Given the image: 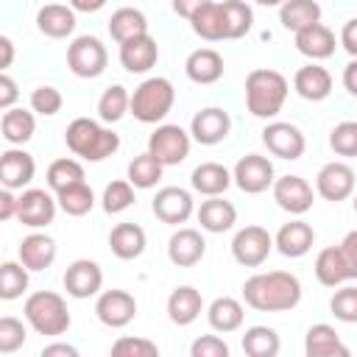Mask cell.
<instances>
[{"instance_id":"cell-4","label":"cell","mask_w":357,"mask_h":357,"mask_svg":"<svg viewBox=\"0 0 357 357\" xmlns=\"http://www.w3.org/2000/svg\"><path fill=\"white\" fill-rule=\"evenodd\" d=\"M25 321L33 332L39 335H47V337H59L70 329L73 324V315L67 310V301L64 296L53 293V290H36L25 298Z\"/></svg>"},{"instance_id":"cell-39","label":"cell","mask_w":357,"mask_h":357,"mask_svg":"<svg viewBox=\"0 0 357 357\" xmlns=\"http://www.w3.org/2000/svg\"><path fill=\"white\" fill-rule=\"evenodd\" d=\"M45 178H47L50 192H61V190H67V187H73V184L86 181V173H84V165H81L78 159H73V156H61V159L50 162Z\"/></svg>"},{"instance_id":"cell-23","label":"cell","mask_w":357,"mask_h":357,"mask_svg":"<svg viewBox=\"0 0 357 357\" xmlns=\"http://www.w3.org/2000/svg\"><path fill=\"white\" fill-rule=\"evenodd\" d=\"M223 56L215 50V47H198L187 56L184 61V73L192 84H201V86H209V84H218L223 78Z\"/></svg>"},{"instance_id":"cell-29","label":"cell","mask_w":357,"mask_h":357,"mask_svg":"<svg viewBox=\"0 0 357 357\" xmlns=\"http://www.w3.org/2000/svg\"><path fill=\"white\" fill-rule=\"evenodd\" d=\"M36 28L50 39H67L75 31V8L61 3H45L36 11Z\"/></svg>"},{"instance_id":"cell-51","label":"cell","mask_w":357,"mask_h":357,"mask_svg":"<svg viewBox=\"0 0 357 357\" xmlns=\"http://www.w3.org/2000/svg\"><path fill=\"white\" fill-rule=\"evenodd\" d=\"M229 354H231L229 343L218 335H201L190 346V357H229Z\"/></svg>"},{"instance_id":"cell-38","label":"cell","mask_w":357,"mask_h":357,"mask_svg":"<svg viewBox=\"0 0 357 357\" xmlns=\"http://www.w3.org/2000/svg\"><path fill=\"white\" fill-rule=\"evenodd\" d=\"M162 173H165V165H162L151 151H145V153H139V156H134V159L128 162V181H131L137 190H151V187H156V184L162 181Z\"/></svg>"},{"instance_id":"cell-28","label":"cell","mask_w":357,"mask_h":357,"mask_svg":"<svg viewBox=\"0 0 357 357\" xmlns=\"http://www.w3.org/2000/svg\"><path fill=\"white\" fill-rule=\"evenodd\" d=\"M56 251H59V248H56V240H53L50 234L33 231V234L22 237V243H20V248H17V257H20V262H22L28 271H45V268L53 265Z\"/></svg>"},{"instance_id":"cell-5","label":"cell","mask_w":357,"mask_h":357,"mask_svg":"<svg viewBox=\"0 0 357 357\" xmlns=\"http://www.w3.org/2000/svg\"><path fill=\"white\" fill-rule=\"evenodd\" d=\"M173 103H176V89H173V84H170V78H165V75H151V78H145L134 92H131V114H134V120H139V123H148V126H159L167 114H170V109H173Z\"/></svg>"},{"instance_id":"cell-1","label":"cell","mask_w":357,"mask_h":357,"mask_svg":"<svg viewBox=\"0 0 357 357\" xmlns=\"http://www.w3.org/2000/svg\"><path fill=\"white\" fill-rule=\"evenodd\" d=\"M243 298L257 312H287L301 301V282L290 271H265L243 282Z\"/></svg>"},{"instance_id":"cell-30","label":"cell","mask_w":357,"mask_h":357,"mask_svg":"<svg viewBox=\"0 0 357 357\" xmlns=\"http://www.w3.org/2000/svg\"><path fill=\"white\" fill-rule=\"evenodd\" d=\"M304 354L307 357H349V346L340 340L335 326L312 324L304 335Z\"/></svg>"},{"instance_id":"cell-43","label":"cell","mask_w":357,"mask_h":357,"mask_svg":"<svg viewBox=\"0 0 357 357\" xmlns=\"http://www.w3.org/2000/svg\"><path fill=\"white\" fill-rule=\"evenodd\" d=\"M223 20H226V39H243L254 28V11L245 0H223Z\"/></svg>"},{"instance_id":"cell-54","label":"cell","mask_w":357,"mask_h":357,"mask_svg":"<svg viewBox=\"0 0 357 357\" xmlns=\"http://www.w3.org/2000/svg\"><path fill=\"white\" fill-rule=\"evenodd\" d=\"M17 190L3 187L0 190V220H11L17 218V206H20V195H14Z\"/></svg>"},{"instance_id":"cell-11","label":"cell","mask_w":357,"mask_h":357,"mask_svg":"<svg viewBox=\"0 0 357 357\" xmlns=\"http://www.w3.org/2000/svg\"><path fill=\"white\" fill-rule=\"evenodd\" d=\"M95 315L109 329H123L137 318V298L128 290H100L95 301Z\"/></svg>"},{"instance_id":"cell-41","label":"cell","mask_w":357,"mask_h":357,"mask_svg":"<svg viewBox=\"0 0 357 357\" xmlns=\"http://www.w3.org/2000/svg\"><path fill=\"white\" fill-rule=\"evenodd\" d=\"M131 109V95L123 84H112L103 89V95L98 98V117L100 123H117L123 120V114Z\"/></svg>"},{"instance_id":"cell-42","label":"cell","mask_w":357,"mask_h":357,"mask_svg":"<svg viewBox=\"0 0 357 357\" xmlns=\"http://www.w3.org/2000/svg\"><path fill=\"white\" fill-rule=\"evenodd\" d=\"M56 201H59V209H61L64 215H70V218H84V215L95 206V192H92V187H89L86 181H81V184H73V187L56 192Z\"/></svg>"},{"instance_id":"cell-34","label":"cell","mask_w":357,"mask_h":357,"mask_svg":"<svg viewBox=\"0 0 357 357\" xmlns=\"http://www.w3.org/2000/svg\"><path fill=\"white\" fill-rule=\"evenodd\" d=\"M192 33L201 36L204 42H220L226 39V20H223V6L209 0L206 6H201L192 17H190Z\"/></svg>"},{"instance_id":"cell-36","label":"cell","mask_w":357,"mask_h":357,"mask_svg":"<svg viewBox=\"0 0 357 357\" xmlns=\"http://www.w3.org/2000/svg\"><path fill=\"white\" fill-rule=\"evenodd\" d=\"M109 33L117 45H123V42L139 36V33H148V17L139 8L123 6L109 17Z\"/></svg>"},{"instance_id":"cell-17","label":"cell","mask_w":357,"mask_h":357,"mask_svg":"<svg viewBox=\"0 0 357 357\" xmlns=\"http://www.w3.org/2000/svg\"><path fill=\"white\" fill-rule=\"evenodd\" d=\"M229 131H231V117L220 106H204L190 120V134L201 145H218L229 137Z\"/></svg>"},{"instance_id":"cell-19","label":"cell","mask_w":357,"mask_h":357,"mask_svg":"<svg viewBox=\"0 0 357 357\" xmlns=\"http://www.w3.org/2000/svg\"><path fill=\"white\" fill-rule=\"evenodd\" d=\"M36 176V162L22 145H11L0 153V181L8 190H25Z\"/></svg>"},{"instance_id":"cell-46","label":"cell","mask_w":357,"mask_h":357,"mask_svg":"<svg viewBox=\"0 0 357 357\" xmlns=\"http://www.w3.org/2000/svg\"><path fill=\"white\" fill-rule=\"evenodd\" d=\"M329 148L343 156V159H351L357 156V120H343L337 123L332 131H329Z\"/></svg>"},{"instance_id":"cell-9","label":"cell","mask_w":357,"mask_h":357,"mask_svg":"<svg viewBox=\"0 0 357 357\" xmlns=\"http://www.w3.org/2000/svg\"><path fill=\"white\" fill-rule=\"evenodd\" d=\"M262 145L268 148V153H273L276 159H287L296 162L304 156L307 151V137L298 126L284 123V120H271L262 128Z\"/></svg>"},{"instance_id":"cell-26","label":"cell","mask_w":357,"mask_h":357,"mask_svg":"<svg viewBox=\"0 0 357 357\" xmlns=\"http://www.w3.org/2000/svg\"><path fill=\"white\" fill-rule=\"evenodd\" d=\"M195 215H198L201 229L209 234H223V231L234 229V223H237V206L231 201H226L223 195H209L206 201H201Z\"/></svg>"},{"instance_id":"cell-22","label":"cell","mask_w":357,"mask_h":357,"mask_svg":"<svg viewBox=\"0 0 357 357\" xmlns=\"http://www.w3.org/2000/svg\"><path fill=\"white\" fill-rule=\"evenodd\" d=\"M293 42H296V50H298L301 56H307L310 61H324V59H329V56L335 53V45H337L335 31L326 28L324 22H312V25L296 31V33H293Z\"/></svg>"},{"instance_id":"cell-58","label":"cell","mask_w":357,"mask_h":357,"mask_svg":"<svg viewBox=\"0 0 357 357\" xmlns=\"http://www.w3.org/2000/svg\"><path fill=\"white\" fill-rule=\"evenodd\" d=\"M340 248H343V254L349 257V262H351L354 271H357V229H351V231L340 240Z\"/></svg>"},{"instance_id":"cell-12","label":"cell","mask_w":357,"mask_h":357,"mask_svg":"<svg viewBox=\"0 0 357 357\" xmlns=\"http://www.w3.org/2000/svg\"><path fill=\"white\" fill-rule=\"evenodd\" d=\"M354 187H357V176L346 162H326L315 176V192L332 204L351 198Z\"/></svg>"},{"instance_id":"cell-57","label":"cell","mask_w":357,"mask_h":357,"mask_svg":"<svg viewBox=\"0 0 357 357\" xmlns=\"http://www.w3.org/2000/svg\"><path fill=\"white\" fill-rule=\"evenodd\" d=\"M343 89L357 98V59H351L346 67H343Z\"/></svg>"},{"instance_id":"cell-33","label":"cell","mask_w":357,"mask_h":357,"mask_svg":"<svg viewBox=\"0 0 357 357\" xmlns=\"http://www.w3.org/2000/svg\"><path fill=\"white\" fill-rule=\"evenodd\" d=\"M206 321L215 332L220 335H229V332H237L245 321V310L237 298L231 296H218L209 307H206Z\"/></svg>"},{"instance_id":"cell-18","label":"cell","mask_w":357,"mask_h":357,"mask_svg":"<svg viewBox=\"0 0 357 357\" xmlns=\"http://www.w3.org/2000/svg\"><path fill=\"white\" fill-rule=\"evenodd\" d=\"M315 279L324 287H340V284L357 279V271H354V265L349 262V257L343 254L340 245H326L315 257Z\"/></svg>"},{"instance_id":"cell-52","label":"cell","mask_w":357,"mask_h":357,"mask_svg":"<svg viewBox=\"0 0 357 357\" xmlns=\"http://www.w3.org/2000/svg\"><path fill=\"white\" fill-rule=\"evenodd\" d=\"M20 98V89H17V81L8 75V73H0V109H11Z\"/></svg>"},{"instance_id":"cell-21","label":"cell","mask_w":357,"mask_h":357,"mask_svg":"<svg viewBox=\"0 0 357 357\" xmlns=\"http://www.w3.org/2000/svg\"><path fill=\"white\" fill-rule=\"evenodd\" d=\"M156 61H159V45L151 33H139L120 45V64L131 75L148 73L151 67H156Z\"/></svg>"},{"instance_id":"cell-53","label":"cell","mask_w":357,"mask_h":357,"mask_svg":"<svg viewBox=\"0 0 357 357\" xmlns=\"http://www.w3.org/2000/svg\"><path fill=\"white\" fill-rule=\"evenodd\" d=\"M337 42L343 45V50H346L351 59H357V17L346 20V25L340 28V36H337Z\"/></svg>"},{"instance_id":"cell-56","label":"cell","mask_w":357,"mask_h":357,"mask_svg":"<svg viewBox=\"0 0 357 357\" xmlns=\"http://www.w3.org/2000/svg\"><path fill=\"white\" fill-rule=\"evenodd\" d=\"M209 0H173L170 6H173V11L178 14V17H184V20H190L201 6H206Z\"/></svg>"},{"instance_id":"cell-2","label":"cell","mask_w":357,"mask_h":357,"mask_svg":"<svg viewBox=\"0 0 357 357\" xmlns=\"http://www.w3.org/2000/svg\"><path fill=\"white\" fill-rule=\"evenodd\" d=\"M287 92H290V84L279 70L257 67L245 75V106L259 120H273L282 112Z\"/></svg>"},{"instance_id":"cell-10","label":"cell","mask_w":357,"mask_h":357,"mask_svg":"<svg viewBox=\"0 0 357 357\" xmlns=\"http://www.w3.org/2000/svg\"><path fill=\"white\" fill-rule=\"evenodd\" d=\"M231 178H234V184L245 195H259L268 187H273L276 170H273V162L268 156H262V153H245V156L237 159V165L231 170Z\"/></svg>"},{"instance_id":"cell-32","label":"cell","mask_w":357,"mask_h":357,"mask_svg":"<svg viewBox=\"0 0 357 357\" xmlns=\"http://www.w3.org/2000/svg\"><path fill=\"white\" fill-rule=\"evenodd\" d=\"M148 245V234L139 223H117L112 231H109V248L117 259H137L142 257Z\"/></svg>"},{"instance_id":"cell-3","label":"cell","mask_w":357,"mask_h":357,"mask_svg":"<svg viewBox=\"0 0 357 357\" xmlns=\"http://www.w3.org/2000/svg\"><path fill=\"white\" fill-rule=\"evenodd\" d=\"M64 142L73 156H81L84 162H103L120 151V134L92 117H75L64 131Z\"/></svg>"},{"instance_id":"cell-50","label":"cell","mask_w":357,"mask_h":357,"mask_svg":"<svg viewBox=\"0 0 357 357\" xmlns=\"http://www.w3.org/2000/svg\"><path fill=\"white\" fill-rule=\"evenodd\" d=\"M28 337V329L20 318L14 315H3L0 318V354H11L17 351Z\"/></svg>"},{"instance_id":"cell-25","label":"cell","mask_w":357,"mask_h":357,"mask_svg":"<svg viewBox=\"0 0 357 357\" xmlns=\"http://www.w3.org/2000/svg\"><path fill=\"white\" fill-rule=\"evenodd\" d=\"M315 243V229L307 223V220H290L284 223L276 234H273V245L282 257H290V259H298L304 257Z\"/></svg>"},{"instance_id":"cell-24","label":"cell","mask_w":357,"mask_h":357,"mask_svg":"<svg viewBox=\"0 0 357 357\" xmlns=\"http://www.w3.org/2000/svg\"><path fill=\"white\" fill-rule=\"evenodd\" d=\"M293 89H296V95L304 98V100H312V103L326 100V98L332 95V75H329L326 67L310 61V64H304V67L296 70V75H293Z\"/></svg>"},{"instance_id":"cell-59","label":"cell","mask_w":357,"mask_h":357,"mask_svg":"<svg viewBox=\"0 0 357 357\" xmlns=\"http://www.w3.org/2000/svg\"><path fill=\"white\" fill-rule=\"evenodd\" d=\"M0 50H3V59H0V67H3V73L11 67V61H14V42H11V36H0Z\"/></svg>"},{"instance_id":"cell-7","label":"cell","mask_w":357,"mask_h":357,"mask_svg":"<svg viewBox=\"0 0 357 357\" xmlns=\"http://www.w3.org/2000/svg\"><path fill=\"white\" fill-rule=\"evenodd\" d=\"M190 148H192V134L184 131V128L176 126V123H159V126L153 128V134L148 137V151H151L165 167L181 165V162L190 156Z\"/></svg>"},{"instance_id":"cell-20","label":"cell","mask_w":357,"mask_h":357,"mask_svg":"<svg viewBox=\"0 0 357 357\" xmlns=\"http://www.w3.org/2000/svg\"><path fill=\"white\" fill-rule=\"evenodd\" d=\"M206 254V240L198 229H176L167 240V259L176 268H192L204 259Z\"/></svg>"},{"instance_id":"cell-44","label":"cell","mask_w":357,"mask_h":357,"mask_svg":"<svg viewBox=\"0 0 357 357\" xmlns=\"http://www.w3.org/2000/svg\"><path fill=\"white\" fill-rule=\"evenodd\" d=\"M28 268L22 265V262H14V259H8V262H3L0 265V298L3 301H14V298H20L25 290H28Z\"/></svg>"},{"instance_id":"cell-40","label":"cell","mask_w":357,"mask_h":357,"mask_svg":"<svg viewBox=\"0 0 357 357\" xmlns=\"http://www.w3.org/2000/svg\"><path fill=\"white\" fill-rule=\"evenodd\" d=\"M279 349H282V340L271 326L257 324V326H248L243 335V351L248 357H276Z\"/></svg>"},{"instance_id":"cell-55","label":"cell","mask_w":357,"mask_h":357,"mask_svg":"<svg viewBox=\"0 0 357 357\" xmlns=\"http://www.w3.org/2000/svg\"><path fill=\"white\" fill-rule=\"evenodd\" d=\"M42 357H78V349L73 343H47L42 346Z\"/></svg>"},{"instance_id":"cell-62","label":"cell","mask_w":357,"mask_h":357,"mask_svg":"<svg viewBox=\"0 0 357 357\" xmlns=\"http://www.w3.org/2000/svg\"><path fill=\"white\" fill-rule=\"evenodd\" d=\"M351 206H354V215H357V192H354V201H351Z\"/></svg>"},{"instance_id":"cell-16","label":"cell","mask_w":357,"mask_h":357,"mask_svg":"<svg viewBox=\"0 0 357 357\" xmlns=\"http://www.w3.org/2000/svg\"><path fill=\"white\" fill-rule=\"evenodd\" d=\"M103 287V271L95 259H73L64 271V290L70 298H92Z\"/></svg>"},{"instance_id":"cell-49","label":"cell","mask_w":357,"mask_h":357,"mask_svg":"<svg viewBox=\"0 0 357 357\" xmlns=\"http://www.w3.org/2000/svg\"><path fill=\"white\" fill-rule=\"evenodd\" d=\"M61 103H64L61 92H59L56 86H50V84H42V86H36V89L31 92V112H36V114H42V117L59 114V112H61Z\"/></svg>"},{"instance_id":"cell-60","label":"cell","mask_w":357,"mask_h":357,"mask_svg":"<svg viewBox=\"0 0 357 357\" xmlns=\"http://www.w3.org/2000/svg\"><path fill=\"white\" fill-rule=\"evenodd\" d=\"M70 6H73L75 11H84V14H95V11H100V8L106 6V0H70Z\"/></svg>"},{"instance_id":"cell-45","label":"cell","mask_w":357,"mask_h":357,"mask_svg":"<svg viewBox=\"0 0 357 357\" xmlns=\"http://www.w3.org/2000/svg\"><path fill=\"white\" fill-rule=\"evenodd\" d=\"M134 190H137V187H134L128 178H117V181L106 184V190H103V195H100L103 212H106V215H120V212H126L128 206H134V201H137Z\"/></svg>"},{"instance_id":"cell-15","label":"cell","mask_w":357,"mask_h":357,"mask_svg":"<svg viewBox=\"0 0 357 357\" xmlns=\"http://www.w3.org/2000/svg\"><path fill=\"white\" fill-rule=\"evenodd\" d=\"M273 201L279 204V209L290 212V215H304L312 209V201H315V192H312V184L301 176H279L273 181Z\"/></svg>"},{"instance_id":"cell-37","label":"cell","mask_w":357,"mask_h":357,"mask_svg":"<svg viewBox=\"0 0 357 357\" xmlns=\"http://www.w3.org/2000/svg\"><path fill=\"white\" fill-rule=\"evenodd\" d=\"M279 22L284 31H301L312 22H321V6L315 0H284L279 6Z\"/></svg>"},{"instance_id":"cell-35","label":"cell","mask_w":357,"mask_h":357,"mask_svg":"<svg viewBox=\"0 0 357 357\" xmlns=\"http://www.w3.org/2000/svg\"><path fill=\"white\" fill-rule=\"evenodd\" d=\"M36 112H28V109H20V106H11L3 112L0 117V131H3V139L8 145H25L33 131H36Z\"/></svg>"},{"instance_id":"cell-14","label":"cell","mask_w":357,"mask_h":357,"mask_svg":"<svg viewBox=\"0 0 357 357\" xmlns=\"http://www.w3.org/2000/svg\"><path fill=\"white\" fill-rule=\"evenodd\" d=\"M151 209L153 215L167 223V226H178V223H187L195 212V201H192V192L184 190V187H162L153 201H151Z\"/></svg>"},{"instance_id":"cell-31","label":"cell","mask_w":357,"mask_h":357,"mask_svg":"<svg viewBox=\"0 0 357 357\" xmlns=\"http://www.w3.org/2000/svg\"><path fill=\"white\" fill-rule=\"evenodd\" d=\"M234 184L231 170L220 162H201L192 173H190V187L201 195H223L229 187Z\"/></svg>"},{"instance_id":"cell-61","label":"cell","mask_w":357,"mask_h":357,"mask_svg":"<svg viewBox=\"0 0 357 357\" xmlns=\"http://www.w3.org/2000/svg\"><path fill=\"white\" fill-rule=\"evenodd\" d=\"M257 6H265V8H279L284 0H254Z\"/></svg>"},{"instance_id":"cell-27","label":"cell","mask_w":357,"mask_h":357,"mask_svg":"<svg viewBox=\"0 0 357 357\" xmlns=\"http://www.w3.org/2000/svg\"><path fill=\"white\" fill-rule=\"evenodd\" d=\"M201 312H204V296L192 284H178L167 296V318L176 326H190L192 321H198Z\"/></svg>"},{"instance_id":"cell-48","label":"cell","mask_w":357,"mask_h":357,"mask_svg":"<svg viewBox=\"0 0 357 357\" xmlns=\"http://www.w3.org/2000/svg\"><path fill=\"white\" fill-rule=\"evenodd\" d=\"M112 354L114 357H159V346L148 337H131L123 335L112 343Z\"/></svg>"},{"instance_id":"cell-13","label":"cell","mask_w":357,"mask_h":357,"mask_svg":"<svg viewBox=\"0 0 357 357\" xmlns=\"http://www.w3.org/2000/svg\"><path fill=\"white\" fill-rule=\"evenodd\" d=\"M59 209V201L39 187H28L20 192V206H17V220L28 229H45L53 223Z\"/></svg>"},{"instance_id":"cell-6","label":"cell","mask_w":357,"mask_h":357,"mask_svg":"<svg viewBox=\"0 0 357 357\" xmlns=\"http://www.w3.org/2000/svg\"><path fill=\"white\" fill-rule=\"evenodd\" d=\"M106 64H109V50L98 36L84 33V36H75L67 45V67H70L73 75L98 78V75H103Z\"/></svg>"},{"instance_id":"cell-47","label":"cell","mask_w":357,"mask_h":357,"mask_svg":"<svg viewBox=\"0 0 357 357\" xmlns=\"http://www.w3.org/2000/svg\"><path fill=\"white\" fill-rule=\"evenodd\" d=\"M329 310L337 321L343 324H357V287L354 284H340L335 296L329 298Z\"/></svg>"},{"instance_id":"cell-8","label":"cell","mask_w":357,"mask_h":357,"mask_svg":"<svg viewBox=\"0 0 357 357\" xmlns=\"http://www.w3.org/2000/svg\"><path fill=\"white\" fill-rule=\"evenodd\" d=\"M273 234L265 226H243L234 237H231V257L243 265V268H259L271 251H273Z\"/></svg>"}]
</instances>
